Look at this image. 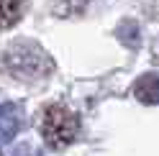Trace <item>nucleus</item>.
Here are the masks:
<instances>
[{
    "instance_id": "nucleus-1",
    "label": "nucleus",
    "mask_w": 159,
    "mask_h": 156,
    "mask_svg": "<svg viewBox=\"0 0 159 156\" xmlns=\"http://www.w3.org/2000/svg\"><path fill=\"white\" fill-rule=\"evenodd\" d=\"M80 128V120L72 110L62 108V105H52L46 113H44V120H41V133L49 146H67L75 141Z\"/></svg>"
},
{
    "instance_id": "nucleus-2",
    "label": "nucleus",
    "mask_w": 159,
    "mask_h": 156,
    "mask_svg": "<svg viewBox=\"0 0 159 156\" xmlns=\"http://www.w3.org/2000/svg\"><path fill=\"white\" fill-rule=\"evenodd\" d=\"M136 97L141 102H157L159 100V77L157 74H144L136 84Z\"/></svg>"
},
{
    "instance_id": "nucleus-3",
    "label": "nucleus",
    "mask_w": 159,
    "mask_h": 156,
    "mask_svg": "<svg viewBox=\"0 0 159 156\" xmlns=\"http://www.w3.org/2000/svg\"><path fill=\"white\" fill-rule=\"evenodd\" d=\"M21 8L23 0H0V28L13 26L21 18Z\"/></svg>"
}]
</instances>
